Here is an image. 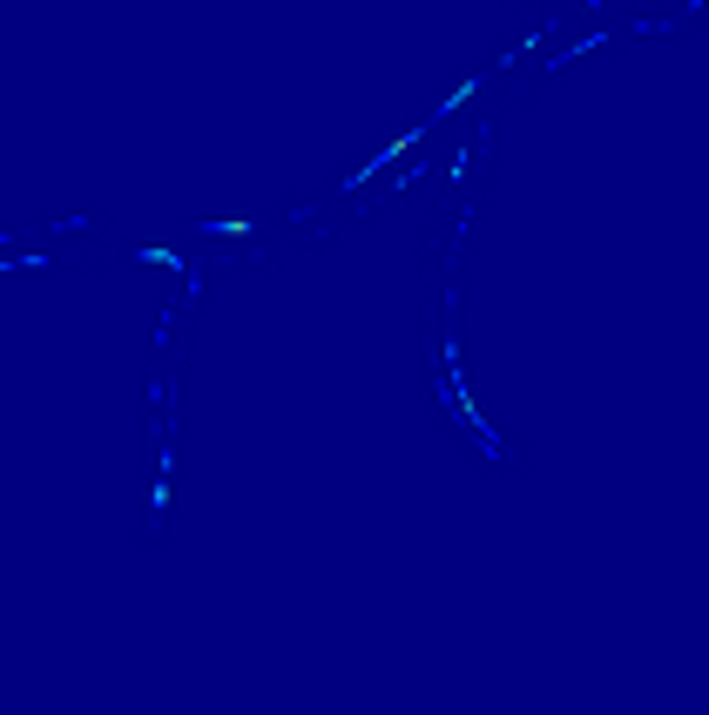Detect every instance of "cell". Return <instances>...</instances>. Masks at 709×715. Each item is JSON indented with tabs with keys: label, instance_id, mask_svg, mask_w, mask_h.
Segmentation results:
<instances>
[{
	"label": "cell",
	"instance_id": "obj_1",
	"mask_svg": "<svg viewBox=\"0 0 709 715\" xmlns=\"http://www.w3.org/2000/svg\"><path fill=\"white\" fill-rule=\"evenodd\" d=\"M413 142H419V129H405V136H399V142H386V149H379V155H371V162H365V169H358V176H352V189H365V183H371V176H379V169H386V162H399V155H405V149H413Z\"/></svg>",
	"mask_w": 709,
	"mask_h": 715
},
{
	"label": "cell",
	"instance_id": "obj_3",
	"mask_svg": "<svg viewBox=\"0 0 709 715\" xmlns=\"http://www.w3.org/2000/svg\"><path fill=\"white\" fill-rule=\"evenodd\" d=\"M473 95H480V75L466 81V88H453V102H439V115H453V108H460V102H473Z\"/></svg>",
	"mask_w": 709,
	"mask_h": 715
},
{
	"label": "cell",
	"instance_id": "obj_2",
	"mask_svg": "<svg viewBox=\"0 0 709 715\" xmlns=\"http://www.w3.org/2000/svg\"><path fill=\"white\" fill-rule=\"evenodd\" d=\"M142 263H163V270H183V257H176V250H136Z\"/></svg>",
	"mask_w": 709,
	"mask_h": 715
}]
</instances>
